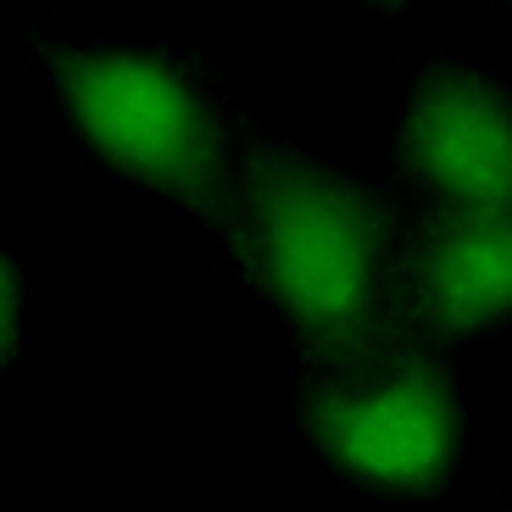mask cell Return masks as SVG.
<instances>
[{
	"instance_id": "1",
	"label": "cell",
	"mask_w": 512,
	"mask_h": 512,
	"mask_svg": "<svg viewBox=\"0 0 512 512\" xmlns=\"http://www.w3.org/2000/svg\"><path fill=\"white\" fill-rule=\"evenodd\" d=\"M245 212L251 273L279 295L307 357L362 379L390 329V212L362 184L268 140L245 156Z\"/></svg>"
},
{
	"instance_id": "2",
	"label": "cell",
	"mask_w": 512,
	"mask_h": 512,
	"mask_svg": "<svg viewBox=\"0 0 512 512\" xmlns=\"http://www.w3.org/2000/svg\"><path fill=\"white\" fill-rule=\"evenodd\" d=\"M39 56L51 62L56 90L67 95V112L78 117L84 140L112 167L206 218L251 268V240L240 229V206H234L229 173H223L218 117L179 67L151 51L39 45Z\"/></svg>"
},
{
	"instance_id": "3",
	"label": "cell",
	"mask_w": 512,
	"mask_h": 512,
	"mask_svg": "<svg viewBox=\"0 0 512 512\" xmlns=\"http://www.w3.org/2000/svg\"><path fill=\"white\" fill-rule=\"evenodd\" d=\"M307 429L346 474L396 490H429L451 468L457 407L446 373L429 357H407L368 390H312Z\"/></svg>"
},
{
	"instance_id": "4",
	"label": "cell",
	"mask_w": 512,
	"mask_h": 512,
	"mask_svg": "<svg viewBox=\"0 0 512 512\" xmlns=\"http://www.w3.org/2000/svg\"><path fill=\"white\" fill-rule=\"evenodd\" d=\"M401 162L435 190H446L462 212H507L512 123L501 90L462 67H435L412 95Z\"/></svg>"
},
{
	"instance_id": "5",
	"label": "cell",
	"mask_w": 512,
	"mask_h": 512,
	"mask_svg": "<svg viewBox=\"0 0 512 512\" xmlns=\"http://www.w3.org/2000/svg\"><path fill=\"white\" fill-rule=\"evenodd\" d=\"M412 312L435 334L490 329L512 307V218L507 212H446L412 251Z\"/></svg>"
},
{
	"instance_id": "6",
	"label": "cell",
	"mask_w": 512,
	"mask_h": 512,
	"mask_svg": "<svg viewBox=\"0 0 512 512\" xmlns=\"http://www.w3.org/2000/svg\"><path fill=\"white\" fill-rule=\"evenodd\" d=\"M12 346H17V273L0 256V362L12 357Z\"/></svg>"
}]
</instances>
